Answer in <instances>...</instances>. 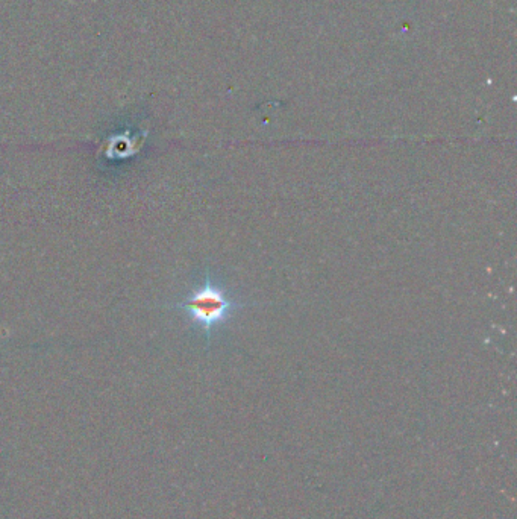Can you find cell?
Here are the masks:
<instances>
[{"label":"cell","mask_w":517,"mask_h":519,"mask_svg":"<svg viewBox=\"0 0 517 519\" xmlns=\"http://www.w3.org/2000/svg\"><path fill=\"white\" fill-rule=\"evenodd\" d=\"M246 305H254V302L241 301L228 287L216 281L213 273L207 271L200 284L193 287L182 301L170 307L171 310L184 313L188 322L202 331L207 346H209L216 329L223 327L235 313L245 309Z\"/></svg>","instance_id":"6da1fadb"}]
</instances>
